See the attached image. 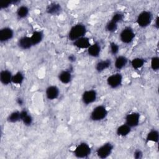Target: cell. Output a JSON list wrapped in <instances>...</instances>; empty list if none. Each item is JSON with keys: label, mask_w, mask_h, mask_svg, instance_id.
I'll list each match as a JSON object with an SVG mask.
<instances>
[{"label": "cell", "mask_w": 159, "mask_h": 159, "mask_svg": "<svg viewBox=\"0 0 159 159\" xmlns=\"http://www.w3.org/2000/svg\"><path fill=\"white\" fill-rule=\"evenodd\" d=\"M24 80V75L21 71H17L12 76V83L17 84V85H20Z\"/></svg>", "instance_id": "4316f807"}, {"label": "cell", "mask_w": 159, "mask_h": 159, "mask_svg": "<svg viewBox=\"0 0 159 159\" xmlns=\"http://www.w3.org/2000/svg\"><path fill=\"white\" fill-rule=\"evenodd\" d=\"M19 2H20V1H6V2H2L0 6H1V9H7V8H8L9 6H11V5L17 4L19 3Z\"/></svg>", "instance_id": "1f68e13d"}, {"label": "cell", "mask_w": 159, "mask_h": 159, "mask_svg": "<svg viewBox=\"0 0 159 159\" xmlns=\"http://www.w3.org/2000/svg\"><path fill=\"white\" fill-rule=\"evenodd\" d=\"M12 73L8 70H3L0 73V81L3 85H8L12 83Z\"/></svg>", "instance_id": "4fadbf2b"}, {"label": "cell", "mask_w": 159, "mask_h": 159, "mask_svg": "<svg viewBox=\"0 0 159 159\" xmlns=\"http://www.w3.org/2000/svg\"><path fill=\"white\" fill-rule=\"evenodd\" d=\"M68 60L71 62H74L76 61V57L74 55H70L68 56Z\"/></svg>", "instance_id": "e575fe53"}, {"label": "cell", "mask_w": 159, "mask_h": 159, "mask_svg": "<svg viewBox=\"0 0 159 159\" xmlns=\"http://www.w3.org/2000/svg\"><path fill=\"white\" fill-rule=\"evenodd\" d=\"M106 81L107 84L110 88L112 89H116L122 85L123 81V76L120 73H116L108 76Z\"/></svg>", "instance_id": "52a82bcc"}, {"label": "cell", "mask_w": 159, "mask_h": 159, "mask_svg": "<svg viewBox=\"0 0 159 159\" xmlns=\"http://www.w3.org/2000/svg\"><path fill=\"white\" fill-rule=\"evenodd\" d=\"M17 45L22 50L30 49L33 46L30 37L23 36L20 37L17 41Z\"/></svg>", "instance_id": "7c38bea8"}, {"label": "cell", "mask_w": 159, "mask_h": 159, "mask_svg": "<svg viewBox=\"0 0 159 159\" xmlns=\"http://www.w3.org/2000/svg\"><path fill=\"white\" fill-rule=\"evenodd\" d=\"M128 63V58L123 55H119L116 57L114 61V66L117 70H122Z\"/></svg>", "instance_id": "44dd1931"}, {"label": "cell", "mask_w": 159, "mask_h": 159, "mask_svg": "<svg viewBox=\"0 0 159 159\" xmlns=\"http://www.w3.org/2000/svg\"><path fill=\"white\" fill-rule=\"evenodd\" d=\"M134 157L135 159H140L143 157V152L140 149H137L134 152Z\"/></svg>", "instance_id": "d6a6232c"}, {"label": "cell", "mask_w": 159, "mask_h": 159, "mask_svg": "<svg viewBox=\"0 0 159 159\" xmlns=\"http://www.w3.org/2000/svg\"><path fill=\"white\" fill-rule=\"evenodd\" d=\"M153 20V14L149 11H143L137 16L136 22L138 25L142 28L149 26Z\"/></svg>", "instance_id": "3957f363"}, {"label": "cell", "mask_w": 159, "mask_h": 159, "mask_svg": "<svg viewBox=\"0 0 159 159\" xmlns=\"http://www.w3.org/2000/svg\"><path fill=\"white\" fill-rule=\"evenodd\" d=\"M20 121L26 125L30 126L33 122V117L25 109H23L20 111Z\"/></svg>", "instance_id": "ac0fdd59"}, {"label": "cell", "mask_w": 159, "mask_h": 159, "mask_svg": "<svg viewBox=\"0 0 159 159\" xmlns=\"http://www.w3.org/2000/svg\"><path fill=\"white\" fill-rule=\"evenodd\" d=\"M150 66L153 71H157L159 70V58L158 57H153L151 58Z\"/></svg>", "instance_id": "f1b7e54d"}, {"label": "cell", "mask_w": 159, "mask_h": 159, "mask_svg": "<svg viewBox=\"0 0 159 159\" xmlns=\"http://www.w3.org/2000/svg\"><path fill=\"white\" fill-rule=\"evenodd\" d=\"M7 120L9 123H16L20 121V112L19 111H13L7 117Z\"/></svg>", "instance_id": "484cf974"}, {"label": "cell", "mask_w": 159, "mask_h": 159, "mask_svg": "<svg viewBox=\"0 0 159 159\" xmlns=\"http://www.w3.org/2000/svg\"><path fill=\"white\" fill-rule=\"evenodd\" d=\"M123 19H124V14L122 12H117L112 15L111 20H112L118 24V23L122 22L123 20Z\"/></svg>", "instance_id": "f546056e"}, {"label": "cell", "mask_w": 159, "mask_h": 159, "mask_svg": "<svg viewBox=\"0 0 159 159\" xmlns=\"http://www.w3.org/2000/svg\"><path fill=\"white\" fill-rule=\"evenodd\" d=\"M111 65V61L110 59L103 60L98 61L95 66V69L98 73H101L107 68H109Z\"/></svg>", "instance_id": "d6986e66"}, {"label": "cell", "mask_w": 159, "mask_h": 159, "mask_svg": "<svg viewBox=\"0 0 159 159\" xmlns=\"http://www.w3.org/2000/svg\"><path fill=\"white\" fill-rule=\"evenodd\" d=\"M87 32L86 27L81 23L73 25L68 32V39L71 41H75L76 40L84 37Z\"/></svg>", "instance_id": "6da1fadb"}, {"label": "cell", "mask_w": 159, "mask_h": 159, "mask_svg": "<svg viewBox=\"0 0 159 159\" xmlns=\"http://www.w3.org/2000/svg\"><path fill=\"white\" fill-rule=\"evenodd\" d=\"M158 20H159V18H158V16H157L156 17V19H155V22H154V26L155 27L158 29L159 28V23H158Z\"/></svg>", "instance_id": "836d02e7"}, {"label": "cell", "mask_w": 159, "mask_h": 159, "mask_svg": "<svg viewBox=\"0 0 159 159\" xmlns=\"http://www.w3.org/2000/svg\"><path fill=\"white\" fill-rule=\"evenodd\" d=\"M29 13V9L27 6L25 5H22L19 6L16 11V15L17 17L20 19H24L26 17Z\"/></svg>", "instance_id": "cb8c5ba5"}, {"label": "cell", "mask_w": 159, "mask_h": 159, "mask_svg": "<svg viewBox=\"0 0 159 159\" xmlns=\"http://www.w3.org/2000/svg\"><path fill=\"white\" fill-rule=\"evenodd\" d=\"M13 37L14 31L11 28L9 27H5L0 30V42L1 43L11 40Z\"/></svg>", "instance_id": "30bf717a"}, {"label": "cell", "mask_w": 159, "mask_h": 159, "mask_svg": "<svg viewBox=\"0 0 159 159\" xmlns=\"http://www.w3.org/2000/svg\"><path fill=\"white\" fill-rule=\"evenodd\" d=\"M91 153V148L90 146L85 142L78 144L73 151L74 155L78 158H86Z\"/></svg>", "instance_id": "277c9868"}, {"label": "cell", "mask_w": 159, "mask_h": 159, "mask_svg": "<svg viewBox=\"0 0 159 159\" xmlns=\"http://www.w3.org/2000/svg\"><path fill=\"white\" fill-rule=\"evenodd\" d=\"M43 32L42 30H35L33 32L32 35L30 36V39L32 40L33 46L39 44L43 39Z\"/></svg>", "instance_id": "ffe728a7"}, {"label": "cell", "mask_w": 159, "mask_h": 159, "mask_svg": "<svg viewBox=\"0 0 159 159\" xmlns=\"http://www.w3.org/2000/svg\"><path fill=\"white\" fill-rule=\"evenodd\" d=\"M16 102H17V103L19 106H22V105L24 104V100H23L22 98H17V99H16Z\"/></svg>", "instance_id": "d590c367"}, {"label": "cell", "mask_w": 159, "mask_h": 159, "mask_svg": "<svg viewBox=\"0 0 159 159\" xmlns=\"http://www.w3.org/2000/svg\"><path fill=\"white\" fill-rule=\"evenodd\" d=\"M132 67L135 70L142 68L145 65V60L140 57H136L133 58L130 61Z\"/></svg>", "instance_id": "d4e9b609"}, {"label": "cell", "mask_w": 159, "mask_h": 159, "mask_svg": "<svg viewBox=\"0 0 159 159\" xmlns=\"http://www.w3.org/2000/svg\"><path fill=\"white\" fill-rule=\"evenodd\" d=\"M61 11V6L57 2H52L46 7V12L50 15H57Z\"/></svg>", "instance_id": "2e32d148"}, {"label": "cell", "mask_w": 159, "mask_h": 159, "mask_svg": "<svg viewBox=\"0 0 159 159\" xmlns=\"http://www.w3.org/2000/svg\"><path fill=\"white\" fill-rule=\"evenodd\" d=\"M117 28H118L117 24L115 23L114 22H113L112 20L109 21L105 26L106 30L108 32H110V33H112V32H116L117 30Z\"/></svg>", "instance_id": "83f0119b"}, {"label": "cell", "mask_w": 159, "mask_h": 159, "mask_svg": "<svg viewBox=\"0 0 159 159\" xmlns=\"http://www.w3.org/2000/svg\"><path fill=\"white\" fill-rule=\"evenodd\" d=\"M59 81L64 84H67L70 83L72 80V75L69 70H63L58 74Z\"/></svg>", "instance_id": "e0dca14e"}, {"label": "cell", "mask_w": 159, "mask_h": 159, "mask_svg": "<svg viewBox=\"0 0 159 159\" xmlns=\"http://www.w3.org/2000/svg\"><path fill=\"white\" fill-rule=\"evenodd\" d=\"M73 45L80 49H88L91 45V43L89 38L84 36L74 41Z\"/></svg>", "instance_id": "5bb4252c"}, {"label": "cell", "mask_w": 159, "mask_h": 159, "mask_svg": "<svg viewBox=\"0 0 159 159\" xmlns=\"http://www.w3.org/2000/svg\"><path fill=\"white\" fill-rule=\"evenodd\" d=\"M135 37V34L134 30L130 27H126L124 28L119 35L120 41L125 44H129L132 42Z\"/></svg>", "instance_id": "8992f818"}, {"label": "cell", "mask_w": 159, "mask_h": 159, "mask_svg": "<svg viewBox=\"0 0 159 159\" xmlns=\"http://www.w3.org/2000/svg\"><path fill=\"white\" fill-rule=\"evenodd\" d=\"M97 96V92L94 89H88L83 93L81 100L83 104L85 105H89L96 101Z\"/></svg>", "instance_id": "ba28073f"}, {"label": "cell", "mask_w": 159, "mask_h": 159, "mask_svg": "<svg viewBox=\"0 0 159 159\" xmlns=\"http://www.w3.org/2000/svg\"><path fill=\"white\" fill-rule=\"evenodd\" d=\"M114 149V145L111 142H106L98 147L96 150L97 156L101 159L109 157Z\"/></svg>", "instance_id": "5b68a950"}, {"label": "cell", "mask_w": 159, "mask_h": 159, "mask_svg": "<svg viewBox=\"0 0 159 159\" xmlns=\"http://www.w3.org/2000/svg\"><path fill=\"white\" fill-rule=\"evenodd\" d=\"M131 127L127 125L125 123L119 125L116 129V134L119 137H126L131 132Z\"/></svg>", "instance_id": "7402d4cb"}, {"label": "cell", "mask_w": 159, "mask_h": 159, "mask_svg": "<svg viewBox=\"0 0 159 159\" xmlns=\"http://www.w3.org/2000/svg\"><path fill=\"white\" fill-rule=\"evenodd\" d=\"M108 115L107 108L103 105L96 106L90 114V119L94 122H98L104 120Z\"/></svg>", "instance_id": "7a4b0ae2"}, {"label": "cell", "mask_w": 159, "mask_h": 159, "mask_svg": "<svg viewBox=\"0 0 159 159\" xmlns=\"http://www.w3.org/2000/svg\"><path fill=\"white\" fill-rule=\"evenodd\" d=\"M110 52L112 55H116L119 52V46L114 42H111L109 44Z\"/></svg>", "instance_id": "4dcf8cb0"}, {"label": "cell", "mask_w": 159, "mask_h": 159, "mask_svg": "<svg viewBox=\"0 0 159 159\" xmlns=\"http://www.w3.org/2000/svg\"><path fill=\"white\" fill-rule=\"evenodd\" d=\"M146 140L148 142L158 143L159 140V132L157 129L150 130L147 134Z\"/></svg>", "instance_id": "603a6c76"}, {"label": "cell", "mask_w": 159, "mask_h": 159, "mask_svg": "<svg viewBox=\"0 0 159 159\" xmlns=\"http://www.w3.org/2000/svg\"><path fill=\"white\" fill-rule=\"evenodd\" d=\"M140 119V114L137 112H132L128 114L125 118V124L131 128L137 127L139 125Z\"/></svg>", "instance_id": "9c48e42d"}, {"label": "cell", "mask_w": 159, "mask_h": 159, "mask_svg": "<svg viewBox=\"0 0 159 159\" xmlns=\"http://www.w3.org/2000/svg\"><path fill=\"white\" fill-rule=\"evenodd\" d=\"M45 95L48 100H55L57 99L60 95L59 88L55 85L49 86L45 90Z\"/></svg>", "instance_id": "8fae6325"}, {"label": "cell", "mask_w": 159, "mask_h": 159, "mask_svg": "<svg viewBox=\"0 0 159 159\" xmlns=\"http://www.w3.org/2000/svg\"><path fill=\"white\" fill-rule=\"evenodd\" d=\"M87 50L89 56L94 58H97L100 55L101 52V47L99 43L95 42L93 44H91Z\"/></svg>", "instance_id": "9a60e30c"}]
</instances>
